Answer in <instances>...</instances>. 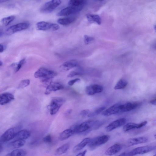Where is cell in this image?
<instances>
[{
	"label": "cell",
	"instance_id": "9c48e42d",
	"mask_svg": "<svg viewBox=\"0 0 156 156\" xmlns=\"http://www.w3.org/2000/svg\"><path fill=\"white\" fill-rule=\"evenodd\" d=\"M18 131L16 128H11L8 129L1 136V141L2 143H5L14 139Z\"/></svg>",
	"mask_w": 156,
	"mask_h": 156
},
{
	"label": "cell",
	"instance_id": "6da1fadb",
	"mask_svg": "<svg viewBox=\"0 0 156 156\" xmlns=\"http://www.w3.org/2000/svg\"><path fill=\"white\" fill-rule=\"evenodd\" d=\"M104 122L98 120H89L86 121L79 125L73 126L71 128L75 133H84L93 129L99 128Z\"/></svg>",
	"mask_w": 156,
	"mask_h": 156
},
{
	"label": "cell",
	"instance_id": "b9f144b4",
	"mask_svg": "<svg viewBox=\"0 0 156 156\" xmlns=\"http://www.w3.org/2000/svg\"><path fill=\"white\" fill-rule=\"evenodd\" d=\"M4 48L3 45L2 44H0V52H2L4 50Z\"/></svg>",
	"mask_w": 156,
	"mask_h": 156
},
{
	"label": "cell",
	"instance_id": "5bb4252c",
	"mask_svg": "<svg viewBox=\"0 0 156 156\" xmlns=\"http://www.w3.org/2000/svg\"><path fill=\"white\" fill-rule=\"evenodd\" d=\"M64 86L60 83L57 82H52L47 87L45 94L48 95L52 91L62 90Z\"/></svg>",
	"mask_w": 156,
	"mask_h": 156
},
{
	"label": "cell",
	"instance_id": "f546056e",
	"mask_svg": "<svg viewBox=\"0 0 156 156\" xmlns=\"http://www.w3.org/2000/svg\"><path fill=\"white\" fill-rule=\"evenodd\" d=\"M139 128V124L129 122L126 124L123 127V130L124 132H126L132 129Z\"/></svg>",
	"mask_w": 156,
	"mask_h": 156
},
{
	"label": "cell",
	"instance_id": "5b68a950",
	"mask_svg": "<svg viewBox=\"0 0 156 156\" xmlns=\"http://www.w3.org/2000/svg\"><path fill=\"white\" fill-rule=\"evenodd\" d=\"M64 101V100L61 98H52L49 105L50 114L54 115L55 114L63 104Z\"/></svg>",
	"mask_w": 156,
	"mask_h": 156
},
{
	"label": "cell",
	"instance_id": "c3c4849f",
	"mask_svg": "<svg viewBox=\"0 0 156 156\" xmlns=\"http://www.w3.org/2000/svg\"><path fill=\"white\" fill-rule=\"evenodd\" d=\"M154 137L155 139H156V134L154 135Z\"/></svg>",
	"mask_w": 156,
	"mask_h": 156
},
{
	"label": "cell",
	"instance_id": "8d00e7d4",
	"mask_svg": "<svg viewBox=\"0 0 156 156\" xmlns=\"http://www.w3.org/2000/svg\"><path fill=\"white\" fill-rule=\"evenodd\" d=\"M43 141L46 143H50L52 141V138L50 134H48L43 139Z\"/></svg>",
	"mask_w": 156,
	"mask_h": 156
},
{
	"label": "cell",
	"instance_id": "3957f363",
	"mask_svg": "<svg viewBox=\"0 0 156 156\" xmlns=\"http://www.w3.org/2000/svg\"><path fill=\"white\" fill-rule=\"evenodd\" d=\"M110 136L108 135H103L91 139L88 146L91 150H93L96 147L103 144L108 140Z\"/></svg>",
	"mask_w": 156,
	"mask_h": 156
},
{
	"label": "cell",
	"instance_id": "4dcf8cb0",
	"mask_svg": "<svg viewBox=\"0 0 156 156\" xmlns=\"http://www.w3.org/2000/svg\"><path fill=\"white\" fill-rule=\"evenodd\" d=\"M14 16H11L3 18L1 20L2 24L5 26H6L12 21L15 19Z\"/></svg>",
	"mask_w": 156,
	"mask_h": 156
},
{
	"label": "cell",
	"instance_id": "277c9868",
	"mask_svg": "<svg viewBox=\"0 0 156 156\" xmlns=\"http://www.w3.org/2000/svg\"><path fill=\"white\" fill-rule=\"evenodd\" d=\"M59 0H53L44 3L41 7L40 11L44 13H49L52 12L61 3Z\"/></svg>",
	"mask_w": 156,
	"mask_h": 156
},
{
	"label": "cell",
	"instance_id": "9a60e30c",
	"mask_svg": "<svg viewBox=\"0 0 156 156\" xmlns=\"http://www.w3.org/2000/svg\"><path fill=\"white\" fill-rule=\"evenodd\" d=\"M14 99V96L9 92H5L0 95V104L4 105L9 103Z\"/></svg>",
	"mask_w": 156,
	"mask_h": 156
},
{
	"label": "cell",
	"instance_id": "4fadbf2b",
	"mask_svg": "<svg viewBox=\"0 0 156 156\" xmlns=\"http://www.w3.org/2000/svg\"><path fill=\"white\" fill-rule=\"evenodd\" d=\"M140 104V103L138 102H129L123 104H120L119 112H123L130 111L138 107Z\"/></svg>",
	"mask_w": 156,
	"mask_h": 156
},
{
	"label": "cell",
	"instance_id": "1f68e13d",
	"mask_svg": "<svg viewBox=\"0 0 156 156\" xmlns=\"http://www.w3.org/2000/svg\"><path fill=\"white\" fill-rule=\"evenodd\" d=\"M105 108L106 107L105 106L101 107L94 110V111L91 112H90L87 116L89 117L95 116L99 114L101 112H103L105 110Z\"/></svg>",
	"mask_w": 156,
	"mask_h": 156
},
{
	"label": "cell",
	"instance_id": "603a6c76",
	"mask_svg": "<svg viewBox=\"0 0 156 156\" xmlns=\"http://www.w3.org/2000/svg\"><path fill=\"white\" fill-rule=\"evenodd\" d=\"M75 20L76 18L74 17H67L59 18L57 20V22L58 23L61 25L66 26L71 23Z\"/></svg>",
	"mask_w": 156,
	"mask_h": 156
},
{
	"label": "cell",
	"instance_id": "74e56055",
	"mask_svg": "<svg viewBox=\"0 0 156 156\" xmlns=\"http://www.w3.org/2000/svg\"><path fill=\"white\" fill-rule=\"evenodd\" d=\"M90 113V110L88 109H85L82 111L80 113V115L83 117H85Z\"/></svg>",
	"mask_w": 156,
	"mask_h": 156
},
{
	"label": "cell",
	"instance_id": "d590c367",
	"mask_svg": "<svg viewBox=\"0 0 156 156\" xmlns=\"http://www.w3.org/2000/svg\"><path fill=\"white\" fill-rule=\"evenodd\" d=\"M82 75V74L80 72L73 71L70 72L68 74L67 77H72L80 75Z\"/></svg>",
	"mask_w": 156,
	"mask_h": 156
},
{
	"label": "cell",
	"instance_id": "836d02e7",
	"mask_svg": "<svg viewBox=\"0 0 156 156\" xmlns=\"http://www.w3.org/2000/svg\"><path fill=\"white\" fill-rule=\"evenodd\" d=\"M25 62V59L23 58L20 60L16 64V66L15 69V72H18L22 67L23 65Z\"/></svg>",
	"mask_w": 156,
	"mask_h": 156
},
{
	"label": "cell",
	"instance_id": "681fc988",
	"mask_svg": "<svg viewBox=\"0 0 156 156\" xmlns=\"http://www.w3.org/2000/svg\"><path fill=\"white\" fill-rule=\"evenodd\" d=\"M155 48H156V44L155 45Z\"/></svg>",
	"mask_w": 156,
	"mask_h": 156
},
{
	"label": "cell",
	"instance_id": "f35d334b",
	"mask_svg": "<svg viewBox=\"0 0 156 156\" xmlns=\"http://www.w3.org/2000/svg\"><path fill=\"white\" fill-rule=\"evenodd\" d=\"M80 79L78 78L72 80L68 82V84L69 86H72L75 83L80 81Z\"/></svg>",
	"mask_w": 156,
	"mask_h": 156
},
{
	"label": "cell",
	"instance_id": "7c38bea8",
	"mask_svg": "<svg viewBox=\"0 0 156 156\" xmlns=\"http://www.w3.org/2000/svg\"><path fill=\"white\" fill-rule=\"evenodd\" d=\"M103 90V88L101 86L94 84L87 86L85 88V92L87 95H92L102 92Z\"/></svg>",
	"mask_w": 156,
	"mask_h": 156
},
{
	"label": "cell",
	"instance_id": "7dc6e473",
	"mask_svg": "<svg viewBox=\"0 0 156 156\" xmlns=\"http://www.w3.org/2000/svg\"><path fill=\"white\" fill-rule=\"evenodd\" d=\"M154 28L155 29V30H156V24L155 25V26H154Z\"/></svg>",
	"mask_w": 156,
	"mask_h": 156
},
{
	"label": "cell",
	"instance_id": "8fae6325",
	"mask_svg": "<svg viewBox=\"0 0 156 156\" xmlns=\"http://www.w3.org/2000/svg\"><path fill=\"white\" fill-rule=\"evenodd\" d=\"M125 118L118 119L110 123L105 128L107 132H110L113 130L124 125L126 122Z\"/></svg>",
	"mask_w": 156,
	"mask_h": 156
},
{
	"label": "cell",
	"instance_id": "4316f807",
	"mask_svg": "<svg viewBox=\"0 0 156 156\" xmlns=\"http://www.w3.org/2000/svg\"><path fill=\"white\" fill-rule=\"evenodd\" d=\"M25 143V140H16L9 143V146L13 148H18L23 146Z\"/></svg>",
	"mask_w": 156,
	"mask_h": 156
},
{
	"label": "cell",
	"instance_id": "e575fe53",
	"mask_svg": "<svg viewBox=\"0 0 156 156\" xmlns=\"http://www.w3.org/2000/svg\"><path fill=\"white\" fill-rule=\"evenodd\" d=\"M94 40V38L92 37L85 35L84 36V42L86 44H88Z\"/></svg>",
	"mask_w": 156,
	"mask_h": 156
},
{
	"label": "cell",
	"instance_id": "7bdbcfd3",
	"mask_svg": "<svg viewBox=\"0 0 156 156\" xmlns=\"http://www.w3.org/2000/svg\"><path fill=\"white\" fill-rule=\"evenodd\" d=\"M117 156H128L127 152H124Z\"/></svg>",
	"mask_w": 156,
	"mask_h": 156
},
{
	"label": "cell",
	"instance_id": "ba28073f",
	"mask_svg": "<svg viewBox=\"0 0 156 156\" xmlns=\"http://www.w3.org/2000/svg\"><path fill=\"white\" fill-rule=\"evenodd\" d=\"M30 24L27 22H23L12 25L8 28L6 30L7 35H11L16 32L26 30L29 27Z\"/></svg>",
	"mask_w": 156,
	"mask_h": 156
},
{
	"label": "cell",
	"instance_id": "ab89813d",
	"mask_svg": "<svg viewBox=\"0 0 156 156\" xmlns=\"http://www.w3.org/2000/svg\"><path fill=\"white\" fill-rule=\"evenodd\" d=\"M87 152V151L85 150L83 152L79 153L76 156H85Z\"/></svg>",
	"mask_w": 156,
	"mask_h": 156
},
{
	"label": "cell",
	"instance_id": "d4e9b609",
	"mask_svg": "<svg viewBox=\"0 0 156 156\" xmlns=\"http://www.w3.org/2000/svg\"><path fill=\"white\" fill-rule=\"evenodd\" d=\"M86 3V1L84 0H71L68 2L69 6L73 7H82L83 8Z\"/></svg>",
	"mask_w": 156,
	"mask_h": 156
},
{
	"label": "cell",
	"instance_id": "f1b7e54d",
	"mask_svg": "<svg viewBox=\"0 0 156 156\" xmlns=\"http://www.w3.org/2000/svg\"><path fill=\"white\" fill-rule=\"evenodd\" d=\"M127 82L123 79L119 80L115 86L114 89L115 90L122 89L124 88L127 86Z\"/></svg>",
	"mask_w": 156,
	"mask_h": 156
},
{
	"label": "cell",
	"instance_id": "d6986e66",
	"mask_svg": "<svg viewBox=\"0 0 156 156\" xmlns=\"http://www.w3.org/2000/svg\"><path fill=\"white\" fill-rule=\"evenodd\" d=\"M78 63L76 60H70L63 63L61 66V68L63 70L67 71L76 66Z\"/></svg>",
	"mask_w": 156,
	"mask_h": 156
},
{
	"label": "cell",
	"instance_id": "2e32d148",
	"mask_svg": "<svg viewBox=\"0 0 156 156\" xmlns=\"http://www.w3.org/2000/svg\"><path fill=\"white\" fill-rule=\"evenodd\" d=\"M122 147V145L120 144H115L107 149L105 151V154L108 156L114 155L120 151Z\"/></svg>",
	"mask_w": 156,
	"mask_h": 156
},
{
	"label": "cell",
	"instance_id": "ffe728a7",
	"mask_svg": "<svg viewBox=\"0 0 156 156\" xmlns=\"http://www.w3.org/2000/svg\"><path fill=\"white\" fill-rule=\"evenodd\" d=\"M30 132L26 129L19 131L16 134L14 139L15 140H25L28 138L30 136Z\"/></svg>",
	"mask_w": 156,
	"mask_h": 156
},
{
	"label": "cell",
	"instance_id": "8992f818",
	"mask_svg": "<svg viewBox=\"0 0 156 156\" xmlns=\"http://www.w3.org/2000/svg\"><path fill=\"white\" fill-rule=\"evenodd\" d=\"M37 29L43 31H55L59 28V26L55 23L45 21H40L36 24Z\"/></svg>",
	"mask_w": 156,
	"mask_h": 156
},
{
	"label": "cell",
	"instance_id": "30bf717a",
	"mask_svg": "<svg viewBox=\"0 0 156 156\" xmlns=\"http://www.w3.org/2000/svg\"><path fill=\"white\" fill-rule=\"evenodd\" d=\"M83 8L82 7H73L69 6L58 12L57 15L59 16H69L80 12Z\"/></svg>",
	"mask_w": 156,
	"mask_h": 156
},
{
	"label": "cell",
	"instance_id": "d6a6232c",
	"mask_svg": "<svg viewBox=\"0 0 156 156\" xmlns=\"http://www.w3.org/2000/svg\"><path fill=\"white\" fill-rule=\"evenodd\" d=\"M30 81L29 79L22 80L20 83L18 87V89H22L28 86L30 84Z\"/></svg>",
	"mask_w": 156,
	"mask_h": 156
},
{
	"label": "cell",
	"instance_id": "484cf974",
	"mask_svg": "<svg viewBox=\"0 0 156 156\" xmlns=\"http://www.w3.org/2000/svg\"><path fill=\"white\" fill-rule=\"evenodd\" d=\"M69 145L68 144H65L58 148L55 152V155L59 156L65 153L69 149Z\"/></svg>",
	"mask_w": 156,
	"mask_h": 156
},
{
	"label": "cell",
	"instance_id": "83f0119b",
	"mask_svg": "<svg viewBox=\"0 0 156 156\" xmlns=\"http://www.w3.org/2000/svg\"><path fill=\"white\" fill-rule=\"evenodd\" d=\"M26 151L22 149H16L8 153L5 156H25Z\"/></svg>",
	"mask_w": 156,
	"mask_h": 156
},
{
	"label": "cell",
	"instance_id": "44dd1931",
	"mask_svg": "<svg viewBox=\"0 0 156 156\" xmlns=\"http://www.w3.org/2000/svg\"><path fill=\"white\" fill-rule=\"evenodd\" d=\"M91 139L87 137L83 139L81 142L75 146L73 149L74 153L76 152L83 149L89 142Z\"/></svg>",
	"mask_w": 156,
	"mask_h": 156
},
{
	"label": "cell",
	"instance_id": "f6af8a7d",
	"mask_svg": "<svg viewBox=\"0 0 156 156\" xmlns=\"http://www.w3.org/2000/svg\"><path fill=\"white\" fill-rule=\"evenodd\" d=\"M3 63L1 61H0V66H2V65Z\"/></svg>",
	"mask_w": 156,
	"mask_h": 156
},
{
	"label": "cell",
	"instance_id": "7402d4cb",
	"mask_svg": "<svg viewBox=\"0 0 156 156\" xmlns=\"http://www.w3.org/2000/svg\"><path fill=\"white\" fill-rule=\"evenodd\" d=\"M75 133L74 130L70 127L61 133L59 135V139L61 140H64L67 139Z\"/></svg>",
	"mask_w": 156,
	"mask_h": 156
},
{
	"label": "cell",
	"instance_id": "52a82bcc",
	"mask_svg": "<svg viewBox=\"0 0 156 156\" xmlns=\"http://www.w3.org/2000/svg\"><path fill=\"white\" fill-rule=\"evenodd\" d=\"M156 148V146H146L136 147L127 152L128 156H134L147 153Z\"/></svg>",
	"mask_w": 156,
	"mask_h": 156
},
{
	"label": "cell",
	"instance_id": "60d3db41",
	"mask_svg": "<svg viewBox=\"0 0 156 156\" xmlns=\"http://www.w3.org/2000/svg\"><path fill=\"white\" fill-rule=\"evenodd\" d=\"M150 103L152 105H156V96L150 101Z\"/></svg>",
	"mask_w": 156,
	"mask_h": 156
},
{
	"label": "cell",
	"instance_id": "ee69618b",
	"mask_svg": "<svg viewBox=\"0 0 156 156\" xmlns=\"http://www.w3.org/2000/svg\"><path fill=\"white\" fill-rule=\"evenodd\" d=\"M3 148L1 144L0 145V152L2 151V150Z\"/></svg>",
	"mask_w": 156,
	"mask_h": 156
},
{
	"label": "cell",
	"instance_id": "f907efd6",
	"mask_svg": "<svg viewBox=\"0 0 156 156\" xmlns=\"http://www.w3.org/2000/svg\"><path fill=\"white\" fill-rule=\"evenodd\" d=\"M153 156H156V154L155 155H153Z\"/></svg>",
	"mask_w": 156,
	"mask_h": 156
},
{
	"label": "cell",
	"instance_id": "e0dca14e",
	"mask_svg": "<svg viewBox=\"0 0 156 156\" xmlns=\"http://www.w3.org/2000/svg\"><path fill=\"white\" fill-rule=\"evenodd\" d=\"M119 104H116L111 106L102 113V115L104 116H108L119 112Z\"/></svg>",
	"mask_w": 156,
	"mask_h": 156
},
{
	"label": "cell",
	"instance_id": "7a4b0ae2",
	"mask_svg": "<svg viewBox=\"0 0 156 156\" xmlns=\"http://www.w3.org/2000/svg\"><path fill=\"white\" fill-rule=\"evenodd\" d=\"M57 73L51 70L44 67H41L34 73V77L39 78L44 85H48L52 82V79L57 75Z\"/></svg>",
	"mask_w": 156,
	"mask_h": 156
},
{
	"label": "cell",
	"instance_id": "cb8c5ba5",
	"mask_svg": "<svg viewBox=\"0 0 156 156\" xmlns=\"http://www.w3.org/2000/svg\"><path fill=\"white\" fill-rule=\"evenodd\" d=\"M86 16L89 22H95L98 25H100L101 23V19L98 15L88 13L86 14Z\"/></svg>",
	"mask_w": 156,
	"mask_h": 156
},
{
	"label": "cell",
	"instance_id": "bcb514c9",
	"mask_svg": "<svg viewBox=\"0 0 156 156\" xmlns=\"http://www.w3.org/2000/svg\"><path fill=\"white\" fill-rule=\"evenodd\" d=\"M7 1V0H0V3L3 2Z\"/></svg>",
	"mask_w": 156,
	"mask_h": 156
},
{
	"label": "cell",
	"instance_id": "ac0fdd59",
	"mask_svg": "<svg viewBox=\"0 0 156 156\" xmlns=\"http://www.w3.org/2000/svg\"><path fill=\"white\" fill-rule=\"evenodd\" d=\"M148 140L147 137L141 136L129 139L127 141V144L128 146H131L146 143Z\"/></svg>",
	"mask_w": 156,
	"mask_h": 156
}]
</instances>
